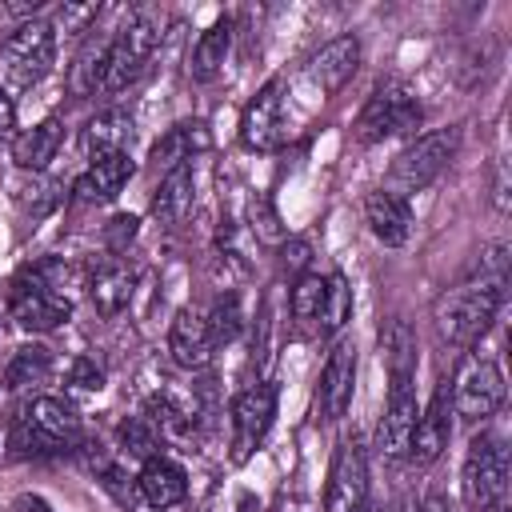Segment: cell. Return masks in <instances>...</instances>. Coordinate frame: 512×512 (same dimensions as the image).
I'll use <instances>...</instances> for the list:
<instances>
[{"label":"cell","mask_w":512,"mask_h":512,"mask_svg":"<svg viewBox=\"0 0 512 512\" xmlns=\"http://www.w3.org/2000/svg\"><path fill=\"white\" fill-rule=\"evenodd\" d=\"M504 284L508 280H496V276H472L456 288H448L444 296H436L432 304V328H436V340L440 344H452V348H464V344H476L488 324L496 320L500 304H504Z\"/></svg>","instance_id":"1"},{"label":"cell","mask_w":512,"mask_h":512,"mask_svg":"<svg viewBox=\"0 0 512 512\" xmlns=\"http://www.w3.org/2000/svg\"><path fill=\"white\" fill-rule=\"evenodd\" d=\"M460 148V128H436V132H424L416 136L408 148L396 152L388 176H384V192L408 200L412 192H424L456 156Z\"/></svg>","instance_id":"2"},{"label":"cell","mask_w":512,"mask_h":512,"mask_svg":"<svg viewBox=\"0 0 512 512\" xmlns=\"http://www.w3.org/2000/svg\"><path fill=\"white\" fill-rule=\"evenodd\" d=\"M160 44V24L148 12H132L116 36L108 40V60H104V80L100 92H124L148 64L152 48Z\"/></svg>","instance_id":"3"},{"label":"cell","mask_w":512,"mask_h":512,"mask_svg":"<svg viewBox=\"0 0 512 512\" xmlns=\"http://www.w3.org/2000/svg\"><path fill=\"white\" fill-rule=\"evenodd\" d=\"M52 60H56V28H52L48 20H28V24H20V28L4 40V48H0V68H4V76H8L16 88L40 84V80L48 76Z\"/></svg>","instance_id":"4"},{"label":"cell","mask_w":512,"mask_h":512,"mask_svg":"<svg viewBox=\"0 0 512 512\" xmlns=\"http://www.w3.org/2000/svg\"><path fill=\"white\" fill-rule=\"evenodd\" d=\"M420 116H424V108H420V100H416L412 88H404V84H380L368 96V104L360 108L352 132H356L360 144H380L388 136H400V132L416 128Z\"/></svg>","instance_id":"5"},{"label":"cell","mask_w":512,"mask_h":512,"mask_svg":"<svg viewBox=\"0 0 512 512\" xmlns=\"http://www.w3.org/2000/svg\"><path fill=\"white\" fill-rule=\"evenodd\" d=\"M504 488H508V444L496 432L472 436L464 456V500L472 508H484L504 500Z\"/></svg>","instance_id":"6"},{"label":"cell","mask_w":512,"mask_h":512,"mask_svg":"<svg viewBox=\"0 0 512 512\" xmlns=\"http://www.w3.org/2000/svg\"><path fill=\"white\" fill-rule=\"evenodd\" d=\"M452 392V412L464 420H488L504 404V372L492 360L464 356L456 376L448 380Z\"/></svg>","instance_id":"7"},{"label":"cell","mask_w":512,"mask_h":512,"mask_svg":"<svg viewBox=\"0 0 512 512\" xmlns=\"http://www.w3.org/2000/svg\"><path fill=\"white\" fill-rule=\"evenodd\" d=\"M368 508V456L356 436H344L332 452L324 512H364Z\"/></svg>","instance_id":"8"},{"label":"cell","mask_w":512,"mask_h":512,"mask_svg":"<svg viewBox=\"0 0 512 512\" xmlns=\"http://www.w3.org/2000/svg\"><path fill=\"white\" fill-rule=\"evenodd\" d=\"M276 416V384H252L232 400V464H244L268 436Z\"/></svg>","instance_id":"9"},{"label":"cell","mask_w":512,"mask_h":512,"mask_svg":"<svg viewBox=\"0 0 512 512\" xmlns=\"http://www.w3.org/2000/svg\"><path fill=\"white\" fill-rule=\"evenodd\" d=\"M352 388H356V344L352 340H336L324 368H320V384H316V412L320 420H340L352 404Z\"/></svg>","instance_id":"10"},{"label":"cell","mask_w":512,"mask_h":512,"mask_svg":"<svg viewBox=\"0 0 512 512\" xmlns=\"http://www.w3.org/2000/svg\"><path fill=\"white\" fill-rule=\"evenodd\" d=\"M416 380H388V408L380 416V436H376V448L392 460L408 456V444H412V428H416Z\"/></svg>","instance_id":"11"},{"label":"cell","mask_w":512,"mask_h":512,"mask_svg":"<svg viewBox=\"0 0 512 512\" xmlns=\"http://www.w3.org/2000/svg\"><path fill=\"white\" fill-rule=\"evenodd\" d=\"M452 436V392H448V376L432 388V400L424 404V412L416 416L412 428V444H408V460L416 464H432Z\"/></svg>","instance_id":"12"},{"label":"cell","mask_w":512,"mask_h":512,"mask_svg":"<svg viewBox=\"0 0 512 512\" xmlns=\"http://www.w3.org/2000/svg\"><path fill=\"white\" fill-rule=\"evenodd\" d=\"M8 308H12V320L24 332H52L72 316V300L64 292L16 284V280H12V292H8Z\"/></svg>","instance_id":"13"},{"label":"cell","mask_w":512,"mask_h":512,"mask_svg":"<svg viewBox=\"0 0 512 512\" xmlns=\"http://www.w3.org/2000/svg\"><path fill=\"white\" fill-rule=\"evenodd\" d=\"M356 68H360V40L356 36H336L320 52H312V60L304 64V76L320 96H336L352 80Z\"/></svg>","instance_id":"14"},{"label":"cell","mask_w":512,"mask_h":512,"mask_svg":"<svg viewBox=\"0 0 512 512\" xmlns=\"http://www.w3.org/2000/svg\"><path fill=\"white\" fill-rule=\"evenodd\" d=\"M280 112H284V96H280V80H268L244 108V120H240V140L244 148H256V152H272L280 140H284V128H280Z\"/></svg>","instance_id":"15"},{"label":"cell","mask_w":512,"mask_h":512,"mask_svg":"<svg viewBox=\"0 0 512 512\" xmlns=\"http://www.w3.org/2000/svg\"><path fill=\"white\" fill-rule=\"evenodd\" d=\"M136 164L128 152H104V156H92V164L76 176L72 192L80 204H96V200H112L128 180H132Z\"/></svg>","instance_id":"16"},{"label":"cell","mask_w":512,"mask_h":512,"mask_svg":"<svg viewBox=\"0 0 512 512\" xmlns=\"http://www.w3.org/2000/svg\"><path fill=\"white\" fill-rule=\"evenodd\" d=\"M364 224L384 248H400L412 236V208H408V200L376 188L364 196Z\"/></svg>","instance_id":"17"},{"label":"cell","mask_w":512,"mask_h":512,"mask_svg":"<svg viewBox=\"0 0 512 512\" xmlns=\"http://www.w3.org/2000/svg\"><path fill=\"white\" fill-rule=\"evenodd\" d=\"M212 336H208V324L196 308H180L172 328H168V352L180 368H204L212 360Z\"/></svg>","instance_id":"18"},{"label":"cell","mask_w":512,"mask_h":512,"mask_svg":"<svg viewBox=\"0 0 512 512\" xmlns=\"http://www.w3.org/2000/svg\"><path fill=\"white\" fill-rule=\"evenodd\" d=\"M136 488H140L144 504H152V508H176L188 496V476H184V468L176 460L152 456V460H144V468L136 476Z\"/></svg>","instance_id":"19"},{"label":"cell","mask_w":512,"mask_h":512,"mask_svg":"<svg viewBox=\"0 0 512 512\" xmlns=\"http://www.w3.org/2000/svg\"><path fill=\"white\" fill-rule=\"evenodd\" d=\"M60 144H64V124L56 116H48V120L24 128L20 136H12V160H16V168L40 172V168H48L56 160Z\"/></svg>","instance_id":"20"},{"label":"cell","mask_w":512,"mask_h":512,"mask_svg":"<svg viewBox=\"0 0 512 512\" xmlns=\"http://www.w3.org/2000/svg\"><path fill=\"white\" fill-rule=\"evenodd\" d=\"M204 148H208V128H204L200 120H184V124H172V128L152 144L148 160H152L156 172H172V168L188 164L192 152H204Z\"/></svg>","instance_id":"21"},{"label":"cell","mask_w":512,"mask_h":512,"mask_svg":"<svg viewBox=\"0 0 512 512\" xmlns=\"http://www.w3.org/2000/svg\"><path fill=\"white\" fill-rule=\"evenodd\" d=\"M228 48H232V20L220 16L216 24H208L200 32V40L192 44V56H188V72L196 84H212L220 72H224V60H228Z\"/></svg>","instance_id":"22"},{"label":"cell","mask_w":512,"mask_h":512,"mask_svg":"<svg viewBox=\"0 0 512 512\" xmlns=\"http://www.w3.org/2000/svg\"><path fill=\"white\" fill-rule=\"evenodd\" d=\"M132 288H136V272L128 264H120V260L100 264L92 272V280H88V296H92L100 316H120L128 308V300H132Z\"/></svg>","instance_id":"23"},{"label":"cell","mask_w":512,"mask_h":512,"mask_svg":"<svg viewBox=\"0 0 512 512\" xmlns=\"http://www.w3.org/2000/svg\"><path fill=\"white\" fill-rule=\"evenodd\" d=\"M192 212V164H180L172 172H164L156 196H152V216L164 228H180Z\"/></svg>","instance_id":"24"},{"label":"cell","mask_w":512,"mask_h":512,"mask_svg":"<svg viewBox=\"0 0 512 512\" xmlns=\"http://www.w3.org/2000/svg\"><path fill=\"white\" fill-rule=\"evenodd\" d=\"M24 416H28L44 436H52L56 444H72V440L80 436V416H76V408H72L64 396H36Z\"/></svg>","instance_id":"25"},{"label":"cell","mask_w":512,"mask_h":512,"mask_svg":"<svg viewBox=\"0 0 512 512\" xmlns=\"http://www.w3.org/2000/svg\"><path fill=\"white\" fill-rule=\"evenodd\" d=\"M132 136V116L124 108H104L100 116L88 120L84 128V152L88 156H104V152H124V140Z\"/></svg>","instance_id":"26"},{"label":"cell","mask_w":512,"mask_h":512,"mask_svg":"<svg viewBox=\"0 0 512 512\" xmlns=\"http://www.w3.org/2000/svg\"><path fill=\"white\" fill-rule=\"evenodd\" d=\"M108 40L112 36H88L84 48L76 52V64L68 72V92L72 96H92L104 80V60H108Z\"/></svg>","instance_id":"27"},{"label":"cell","mask_w":512,"mask_h":512,"mask_svg":"<svg viewBox=\"0 0 512 512\" xmlns=\"http://www.w3.org/2000/svg\"><path fill=\"white\" fill-rule=\"evenodd\" d=\"M380 348L388 360V380H416V336L404 320H388L380 332Z\"/></svg>","instance_id":"28"},{"label":"cell","mask_w":512,"mask_h":512,"mask_svg":"<svg viewBox=\"0 0 512 512\" xmlns=\"http://www.w3.org/2000/svg\"><path fill=\"white\" fill-rule=\"evenodd\" d=\"M348 320H352V288L340 272H332V276H324V300H320V312H316L320 336L332 340Z\"/></svg>","instance_id":"29"},{"label":"cell","mask_w":512,"mask_h":512,"mask_svg":"<svg viewBox=\"0 0 512 512\" xmlns=\"http://www.w3.org/2000/svg\"><path fill=\"white\" fill-rule=\"evenodd\" d=\"M48 372H52V352H48L44 344H24V348L12 352L8 368H4V388H12V392L32 388V384H40Z\"/></svg>","instance_id":"30"},{"label":"cell","mask_w":512,"mask_h":512,"mask_svg":"<svg viewBox=\"0 0 512 512\" xmlns=\"http://www.w3.org/2000/svg\"><path fill=\"white\" fill-rule=\"evenodd\" d=\"M204 324H208L212 344H228V340H236V336H240V328H244V312H240L236 292H220V296L212 300V308H208Z\"/></svg>","instance_id":"31"},{"label":"cell","mask_w":512,"mask_h":512,"mask_svg":"<svg viewBox=\"0 0 512 512\" xmlns=\"http://www.w3.org/2000/svg\"><path fill=\"white\" fill-rule=\"evenodd\" d=\"M8 448H12V456H20V460H40V456H56V452H64V444H56L52 436H44L28 416L12 420Z\"/></svg>","instance_id":"32"},{"label":"cell","mask_w":512,"mask_h":512,"mask_svg":"<svg viewBox=\"0 0 512 512\" xmlns=\"http://www.w3.org/2000/svg\"><path fill=\"white\" fill-rule=\"evenodd\" d=\"M116 436H120V448H124L128 456H136V460H152V456H160V452H156V448H160V432H156L144 416H128V420H120Z\"/></svg>","instance_id":"33"},{"label":"cell","mask_w":512,"mask_h":512,"mask_svg":"<svg viewBox=\"0 0 512 512\" xmlns=\"http://www.w3.org/2000/svg\"><path fill=\"white\" fill-rule=\"evenodd\" d=\"M320 300H324V280L316 272H300L296 288H292V316L296 320H316Z\"/></svg>","instance_id":"34"},{"label":"cell","mask_w":512,"mask_h":512,"mask_svg":"<svg viewBox=\"0 0 512 512\" xmlns=\"http://www.w3.org/2000/svg\"><path fill=\"white\" fill-rule=\"evenodd\" d=\"M68 388L72 392H100L104 388V368L92 356H76L68 364Z\"/></svg>","instance_id":"35"},{"label":"cell","mask_w":512,"mask_h":512,"mask_svg":"<svg viewBox=\"0 0 512 512\" xmlns=\"http://www.w3.org/2000/svg\"><path fill=\"white\" fill-rule=\"evenodd\" d=\"M248 212H252V228L264 236V240H284V228H280V216H276V208H272V200L268 196H256L252 204H248Z\"/></svg>","instance_id":"36"},{"label":"cell","mask_w":512,"mask_h":512,"mask_svg":"<svg viewBox=\"0 0 512 512\" xmlns=\"http://www.w3.org/2000/svg\"><path fill=\"white\" fill-rule=\"evenodd\" d=\"M136 232H140V220H136L132 212H120V216L108 220V228H104V244H108L112 252H124V248L136 240Z\"/></svg>","instance_id":"37"},{"label":"cell","mask_w":512,"mask_h":512,"mask_svg":"<svg viewBox=\"0 0 512 512\" xmlns=\"http://www.w3.org/2000/svg\"><path fill=\"white\" fill-rule=\"evenodd\" d=\"M56 16H60V28H64V32H84L88 20L100 16V4H64Z\"/></svg>","instance_id":"38"},{"label":"cell","mask_w":512,"mask_h":512,"mask_svg":"<svg viewBox=\"0 0 512 512\" xmlns=\"http://www.w3.org/2000/svg\"><path fill=\"white\" fill-rule=\"evenodd\" d=\"M12 128H16V104H12L8 88L0 84V140H4V136H12Z\"/></svg>","instance_id":"39"},{"label":"cell","mask_w":512,"mask_h":512,"mask_svg":"<svg viewBox=\"0 0 512 512\" xmlns=\"http://www.w3.org/2000/svg\"><path fill=\"white\" fill-rule=\"evenodd\" d=\"M12 512H52V504L44 496H36V492H20L12 500Z\"/></svg>","instance_id":"40"},{"label":"cell","mask_w":512,"mask_h":512,"mask_svg":"<svg viewBox=\"0 0 512 512\" xmlns=\"http://www.w3.org/2000/svg\"><path fill=\"white\" fill-rule=\"evenodd\" d=\"M284 264L304 268V264H308V244H304V240H288V244H284Z\"/></svg>","instance_id":"41"},{"label":"cell","mask_w":512,"mask_h":512,"mask_svg":"<svg viewBox=\"0 0 512 512\" xmlns=\"http://www.w3.org/2000/svg\"><path fill=\"white\" fill-rule=\"evenodd\" d=\"M420 512H452V504H448L444 496H436V492H432V496L420 504Z\"/></svg>","instance_id":"42"},{"label":"cell","mask_w":512,"mask_h":512,"mask_svg":"<svg viewBox=\"0 0 512 512\" xmlns=\"http://www.w3.org/2000/svg\"><path fill=\"white\" fill-rule=\"evenodd\" d=\"M480 512H508V504H504V500H496V504H484Z\"/></svg>","instance_id":"43"},{"label":"cell","mask_w":512,"mask_h":512,"mask_svg":"<svg viewBox=\"0 0 512 512\" xmlns=\"http://www.w3.org/2000/svg\"><path fill=\"white\" fill-rule=\"evenodd\" d=\"M364 512H384V508H364Z\"/></svg>","instance_id":"44"}]
</instances>
